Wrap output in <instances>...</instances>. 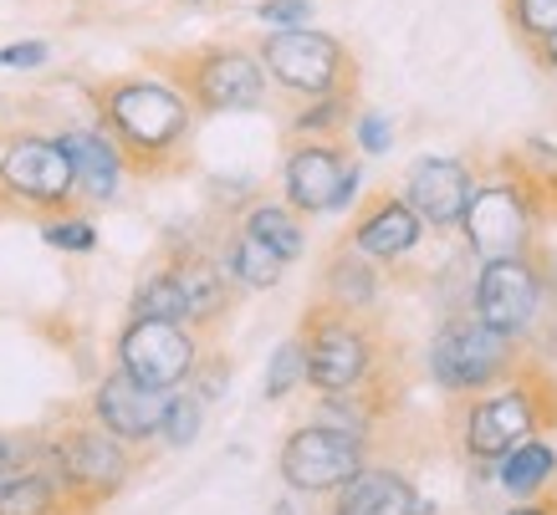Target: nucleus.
Masks as SVG:
<instances>
[{
  "instance_id": "40",
  "label": "nucleus",
  "mask_w": 557,
  "mask_h": 515,
  "mask_svg": "<svg viewBox=\"0 0 557 515\" xmlns=\"http://www.w3.org/2000/svg\"><path fill=\"white\" fill-rule=\"evenodd\" d=\"M185 5H210V0H185Z\"/></svg>"
},
{
  "instance_id": "1",
  "label": "nucleus",
  "mask_w": 557,
  "mask_h": 515,
  "mask_svg": "<svg viewBox=\"0 0 557 515\" xmlns=\"http://www.w3.org/2000/svg\"><path fill=\"white\" fill-rule=\"evenodd\" d=\"M195 117L200 113L189 108V98L164 77H119L98 87V123L138 174L170 168L189 143Z\"/></svg>"
},
{
  "instance_id": "34",
  "label": "nucleus",
  "mask_w": 557,
  "mask_h": 515,
  "mask_svg": "<svg viewBox=\"0 0 557 515\" xmlns=\"http://www.w3.org/2000/svg\"><path fill=\"white\" fill-rule=\"evenodd\" d=\"M47 62H51L47 41H11V47H0V72H41Z\"/></svg>"
},
{
  "instance_id": "18",
  "label": "nucleus",
  "mask_w": 557,
  "mask_h": 515,
  "mask_svg": "<svg viewBox=\"0 0 557 515\" xmlns=\"http://www.w3.org/2000/svg\"><path fill=\"white\" fill-rule=\"evenodd\" d=\"M62 149L72 159V189L87 204H113L123 194V179L134 174L123 149L108 138L102 123H83V128H62Z\"/></svg>"
},
{
  "instance_id": "12",
  "label": "nucleus",
  "mask_w": 557,
  "mask_h": 515,
  "mask_svg": "<svg viewBox=\"0 0 557 515\" xmlns=\"http://www.w3.org/2000/svg\"><path fill=\"white\" fill-rule=\"evenodd\" d=\"M113 357L128 378L149 382V388H185L200 367V337L185 322H153V316H128L123 322Z\"/></svg>"
},
{
  "instance_id": "10",
  "label": "nucleus",
  "mask_w": 557,
  "mask_h": 515,
  "mask_svg": "<svg viewBox=\"0 0 557 515\" xmlns=\"http://www.w3.org/2000/svg\"><path fill=\"white\" fill-rule=\"evenodd\" d=\"M547 291H553V276L542 271L537 255H507V261H481L471 281V312L496 327V332L527 337L542 327V312H547Z\"/></svg>"
},
{
  "instance_id": "6",
  "label": "nucleus",
  "mask_w": 557,
  "mask_h": 515,
  "mask_svg": "<svg viewBox=\"0 0 557 515\" xmlns=\"http://www.w3.org/2000/svg\"><path fill=\"white\" fill-rule=\"evenodd\" d=\"M302 348H307V388L312 393H354L369 388L379 373V337L358 312H333V306H312L302 322Z\"/></svg>"
},
{
  "instance_id": "23",
  "label": "nucleus",
  "mask_w": 557,
  "mask_h": 515,
  "mask_svg": "<svg viewBox=\"0 0 557 515\" xmlns=\"http://www.w3.org/2000/svg\"><path fill=\"white\" fill-rule=\"evenodd\" d=\"M236 230H246V235H256L261 246H271L282 261H302L307 255V219L292 210L287 200H256L246 215H240V225Z\"/></svg>"
},
{
  "instance_id": "4",
  "label": "nucleus",
  "mask_w": 557,
  "mask_h": 515,
  "mask_svg": "<svg viewBox=\"0 0 557 515\" xmlns=\"http://www.w3.org/2000/svg\"><path fill=\"white\" fill-rule=\"evenodd\" d=\"M557 393H547V382L532 378V373H511L507 382H496L486 393H475L466 399L460 409V454L471 460V465H491V460H502L511 444H522L532 434H542V424L553 418V403Z\"/></svg>"
},
{
  "instance_id": "2",
  "label": "nucleus",
  "mask_w": 557,
  "mask_h": 515,
  "mask_svg": "<svg viewBox=\"0 0 557 515\" xmlns=\"http://www.w3.org/2000/svg\"><path fill=\"white\" fill-rule=\"evenodd\" d=\"M537 215H542V184L527 179L522 168H502L491 179H475V194L460 215L456 235L466 255L481 261H507L537 250Z\"/></svg>"
},
{
  "instance_id": "33",
  "label": "nucleus",
  "mask_w": 557,
  "mask_h": 515,
  "mask_svg": "<svg viewBox=\"0 0 557 515\" xmlns=\"http://www.w3.org/2000/svg\"><path fill=\"white\" fill-rule=\"evenodd\" d=\"M318 0H256V21L267 32H292V26H312Z\"/></svg>"
},
{
  "instance_id": "36",
  "label": "nucleus",
  "mask_w": 557,
  "mask_h": 515,
  "mask_svg": "<svg viewBox=\"0 0 557 515\" xmlns=\"http://www.w3.org/2000/svg\"><path fill=\"white\" fill-rule=\"evenodd\" d=\"M363 200V164H348V174H343V194H338V215H348V210H354V204Z\"/></svg>"
},
{
  "instance_id": "35",
  "label": "nucleus",
  "mask_w": 557,
  "mask_h": 515,
  "mask_svg": "<svg viewBox=\"0 0 557 515\" xmlns=\"http://www.w3.org/2000/svg\"><path fill=\"white\" fill-rule=\"evenodd\" d=\"M189 388H195V393H200L205 403H215L220 393H225V388H231V367L225 363H210V367H195V378H189Z\"/></svg>"
},
{
  "instance_id": "22",
  "label": "nucleus",
  "mask_w": 557,
  "mask_h": 515,
  "mask_svg": "<svg viewBox=\"0 0 557 515\" xmlns=\"http://www.w3.org/2000/svg\"><path fill=\"white\" fill-rule=\"evenodd\" d=\"M170 266L180 276V286H185L189 327H210V322H220V316L231 312L236 286L225 276V266H220V255H210V250H180V255H170Z\"/></svg>"
},
{
  "instance_id": "3",
  "label": "nucleus",
  "mask_w": 557,
  "mask_h": 515,
  "mask_svg": "<svg viewBox=\"0 0 557 515\" xmlns=\"http://www.w3.org/2000/svg\"><path fill=\"white\" fill-rule=\"evenodd\" d=\"M522 348L527 342L486 327L475 312H460L440 322L424 363H430V378H435L440 393L475 399V393H486L496 382H507L511 373H522Z\"/></svg>"
},
{
  "instance_id": "21",
  "label": "nucleus",
  "mask_w": 557,
  "mask_h": 515,
  "mask_svg": "<svg viewBox=\"0 0 557 515\" xmlns=\"http://www.w3.org/2000/svg\"><path fill=\"white\" fill-rule=\"evenodd\" d=\"M384 266H373L369 255H358L348 240H343L333 255H327V266H322L318 276V301L322 306H333V312H369L373 301H379V291H384V276H379Z\"/></svg>"
},
{
  "instance_id": "20",
  "label": "nucleus",
  "mask_w": 557,
  "mask_h": 515,
  "mask_svg": "<svg viewBox=\"0 0 557 515\" xmlns=\"http://www.w3.org/2000/svg\"><path fill=\"white\" fill-rule=\"evenodd\" d=\"M491 485L502 490L507 500H537V495H553L557 490V444L553 439H522L511 444L502 460H491Z\"/></svg>"
},
{
  "instance_id": "38",
  "label": "nucleus",
  "mask_w": 557,
  "mask_h": 515,
  "mask_svg": "<svg viewBox=\"0 0 557 515\" xmlns=\"http://www.w3.org/2000/svg\"><path fill=\"white\" fill-rule=\"evenodd\" d=\"M16 444H21V439H11V434L0 429V469H11V465H16Z\"/></svg>"
},
{
  "instance_id": "39",
  "label": "nucleus",
  "mask_w": 557,
  "mask_h": 515,
  "mask_svg": "<svg viewBox=\"0 0 557 515\" xmlns=\"http://www.w3.org/2000/svg\"><path fill=\"white\" fill-rule=\"evenodd\" d=\"M532 56H537L542 67H553V72H557V36H547V41H542V47L532 51Z\"/></svg>"
},
{
  "instance_id": "30",
  "label": "nucleus",
  "mask_w": 557,
  "mask_h": 515,
  "mask_svg": "<svg viewBox=\"0 0 557 515\" xmlns=\"http://www.w3.org/2000/svg\"><path fill=\"white\" fill-rule=\"evenodd\" d=\"M41 240L51 250H62V255H92L102 246L98 225L77 210H57V215H41Z\"/></svg>"
},
{
  "instance_id": "41",
  "label": "nucleus",
  "mask_w": 557,
  "mask_h": 515,
  "mask_svg": "<svg viewBox=\"0 0 557 515\" xmlns=\"http://www.w3.org/2000/svg\"><path fill=\"white\" fill-rule=\"evenodd\" d=\"M0 215H5V194H0Z\"/></svg>"
},
{
  "instance_id": "5",
  "label": "nucleus",
  "mask_w": 557,
  "mask_h": 515,
  "mask_svg": "<svg viewBox=\"0 0 557 515\" xmlns=\"http://www.w3.org/2000/svg\"><path fill=\"white\" fill-rule=\"evenodd\" d=\"M47 444L51 469L62 475L67 495L77 500V511H98L102 500H113L123 485L134 480V449L123 444L119 434H108L92 414L67 418L57 434L41 439Z\"/></svg>"
},
{
  "instance_id": "31",
  "label": "nucleus",
  "mask_w": 557,
  "mask_h": 515,
  "mask_svg": "<svg viewBox=\"0 0 557 515\" xmlns=\"http://www.w3.org/2000/svg\"><path fill=\"white\" fill-rule=\"evenodd\" d=\"M507 16L527 51H537L547 36H557V0H507Z\"/></svg>"
},
{
  "instance_id": "37",
  "label": "nucleus",
  "mask_w": 557,
  "mask_h": 515,
  "mask_svg": "<svg viewBox=\"0 0 557 515\" xmlns=\"http://www.w3.org/2000/svg\"><path fill=\"white\" fill-rule=\"evenodd\" d=\"M502 515H557V490L553 495H537V500H507Z\"/></svg>"
},
{
  "instance_id": "24",
  "label": "nucleus",
  "mask_w": 557,
  "mask_h": 515,
  "mask_svg": "<svg viewBox=\"0 0 557 515\" xmlns=\"http://www.w3.org/2000/svg\"><path fill=\"white\" fill-rule=\"evenodd\" d=\"M220 266H225V276H231L236 291H276L282 276H287V261L246 230L231 235V246H225V255H220Z\"/></svg>"
},
{
  "instance_id": "25",
  "label": "nucleus",
  "mask_w": 557,
  "mask_h": 515,
  "mask_svg": "<svg viewBox=\"0 0 557 515\" xmlns=\"http://www.w3.org/2000/svg\"><path fill=\"white\" fill-rule=\"evenodd\" d=\"M128 316H153V322H185L189 327V301H185V286L174 276V266L144 271V281L134 286V297H128Z\"/></svg>"
},
{
  "instance_id": "17",
  "label": "nucleus",
  "mask_w": 557,
  "mask_h": 515,
  "mask_svg": "<svg viewBox=\"0 0 557 515\" xmlns=\"http://www.w3.org/2000/svg\"><path fill=\"white\" fill-rule=\"evenodd\" d=\"M440 505L414 490L399 465H363L327 495V515H435Z\"/></svg>"
},
{
  "instance_id": "11",
  "label": "nucleus",
  "mask_w": 557,
  "mask_h": 515,
  "mask_svg": "<svg viewBox=\"0 0 557 515\" xmlns=\"http://www.w3.org/2000/svg\"><path fill=\"white\" fill-rule=\"evenodd\" d=\"M363 465H369V439H354V434L312 424V418L297 424L282 439V454H276V475L287 485V495H312V500H327Z\"/></svg>"
},
{
  "instance_id": "16",
  "label": "nucleus",
  "mask_w": 557,
  "mask_h": 515,
  "mask_svg": "<svg viewBox=\"0 0 557 515\" xmlns=\"http://www.w3.org/2000/svg\"><path fill=\"white\" fill-rule=\"evenodd\" d=\"M348 246L358 255H369L373 266H399L424 246V219L394 194H373L348 225Z\"/></svg>"
},
{
  "instance_id": "9",
  "label": "nucleus",
  "mask_w": 557,
  "mask_h": 515,
  "mask_svg": "<svg viewBox=\"0 0 557 515\" xmlns=\"http://www.w3.org/2000/svg\"><path fill=\"white\" fill-rule=\"evenodd\" d=\"M0 194L16 210H32L36 219L72 210L77 189H72V159L62 138L36 134V128L0 138Z\"/></svg>"
},
{
  "instance_id": "26",
  "label": "nucleus",
  "mask_w": 557,
  "mask_h": 515,
  "mask_svg": "<svg viewBox=\"0 0 557 515\" xmlns=\"http://www.w3.org/2000/svg\"><path fill=\"white\" fill-rule=\"evenodd\" d=\"M354 113H358L354 87L322 92V98H302V108L292 113V138H343Z\"/></svg>"
},
{
  "instance_id": "14",
  "label": "nucleus",
  "mask_w": 557,
  "mask_h": 515,
  "mask_svg": "<svg viewBox=\"0 0 557 515\" xmlns=\"http://www.w3.org/2000/svg\"><path fill=\"white\" fill-rule=\"evenodd\" d=\"M475 174L466 159L456 153H420L414 164L405 168V184H399V200L424 219V230H456L466 204L475 194Z\"/></svg>"
},
{
  "instance_id": "15",
  "label": "nucleus",
  "mask_w": 557,
  "mask_h": 515,
  "mask_svg": "<svg viewBox=\"0 0 557 515\" xmlns=\"http://www.w3.org/2000/svg\"><path fill=\"white\" fill-rule=\"evenodd\" d=\"M174 393V388H170ZM170 393L164 388H149V382L128 378L123 367H113L108 378L92 388V399H87V414L98 418L108 434H119L128 449H144L159 439V418L170 409Z\"/></svg>"
},
{
  "instance_id": "28",
  "label": "nucleus",
  "mask_w": 557,
  "mask_h": 515,
  "mask_svg": "<svg viewBox=\"0 0 557 515\" xmlns=\"http://www.w3.org/2000/svg\"><path fill=\"white\" fill-rule=\"evenodd\" d=\"M312 424L343 429V434H354V439H373L379 414H373V403H369V388H354V393H322L318 409H312Z\"/></svg>"
},
{
  "instance_id": "29",
  "label": "nucleus",
  "mask_w": 557,
  "mask_h": 515,
  "mask_svg": "<svg viewBox=\"0 0 557 515\" xmlns=\"http://www.w3.org/2000/svg\"><path fill=\"white\" fill-rule=\"evenodd\" d=\"M205 409H210V403H205L189 382L185 388H174L170 409H164V418H159V444L164 449H189L205 434Z\"/></svg>"
},
{
  "instance_id": "32",
  "label": "nucleus",
  "mask_w": 557,
  "mask_h": 515,
  "mask_svg": "<svg viewBox=\"0 0 557 515\" xmlns=\"http://www.w3.org/2000/svg\"><path fill=\"white\" fill-rule=\"evenodd\" d=\"M348 134H354V149L363 153V159H388V153H394V117L379 113V108L354 113Z\"/></svg>"
},
{
  "instance_id": "7",
  "label": "nucleus",
  "mask_w": 557,
  "mask_h": 515,
  "mask_svg": "<svg viewBox=\"0 0 557 515\" xmlns=\"http://www.w3.org/2000/svg\"><path fill=\"white\" fill-rule=\"evenodd\" d=\"M174 87L189 98L195 113H256L267 108L271 83L251 47H200L174 56Z\"/></svg>"
},
{
  "instance_id": "19",
  "label": "nucleus",
  "mask_w": 557,
  "mask_h": 515,
  "mask_svg": "<svg viewBox=\"0 0 557 515\" xmlns=\"http://www.w3.org/2000/svg\"><path fill=\"white\" fill-rule=\"evenodd\" d=\"M0 515H83L51 469L47 444H16V465L0 469Z\"/></svg>"
},
{
  "instance_id": "13",
  "label": "nucleus",
  "mask_w": 557,
  "mask_h": 515,
  "mask_svg": "<svg viewBox=\"0 0 557 515\" xmlns=\"http://www.w3.org/2000/svg\"><path fill=\"white\" fill-rule=\"evenodd\" d=\"M348 164L354 159L343 149V138H292L287 159H282V200L302 219L338 215Z\"/></svg>"
},
{
  "instance_id": "27",
  "label": "nucleus",
  "mask_w": 557,
  "mask_h": 515,
  "mask_svg": "<svg viewBox=\"0 0 557 515\" xmlns=\"http://www.w3.org/2000/svg\"><path fill=\"white\" fill-rule=\"evenodd\" d=\"M297 388H307V348H302V332L282 337L267 357V373H261V393L267 403H287Z\"/></svg>"
},
{
  "instance_id": "8",
  "label": "nucleus",
  "mask_w": 557,
  "mask_h": 515,
  "mask_svg": "<svg viewBox=\"0 0 557 515\" xmlns=\"http://www.w3.org/2000/svg\"><path fill=\"white\" fill-rule=\"evenodd\" d=\"M256 56L267 67V83L282 87L287 98H322V92H338L354 87V51L343 47L338 36L312 32V26H292V32H267L256 41Z\"/></svg>"
}]
</instances>
